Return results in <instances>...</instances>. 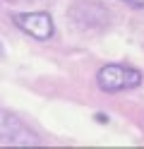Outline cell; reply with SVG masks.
Segmentation results:
<instances>
[{
    "label": "cell",
    "mask_w": 144,
    "mask_h": 149,
    "mask_svg": "<svg viewBox=\"0 0 144 149\" xmlns=\"http://www.w3.org/2000/svg\"><path fill=\"white\" fill-rule=\"evenodd\" d=\"M122 3L130 7H144V0H122Z\"/></svg>",
    "instance_id": "cell-3"
},
{
    "label": "cell",
    "mask_w": 144,
    "mask_h": 149,
    "mask_svg": "<svg viewBox=\"0 0 144 149\" xmlns=\"http://www.w3.org/2000/svg\"><path fill=\"white\" fill-rule=\"evenodd\" d=\"M96 82L106 94H115V91H127L142 84V74L139 70L130 68V65L120 63H108L96 72Z\"/></svg>",
    "instance_id": "cell-1"
},
{
    "label": "cell",
    "mask_w": 144,
    "mask_h": 149,
    "mask_svg": "<svg viewBox=\"0 0 144 149\" xmlns=\"http://www.w3.org/2000/svg\"><path fill=\"white\" fill-rule=\"evenodd\" d=\"M12 22L17 24V29H22L24 34H29L31 39H38V41L51 39L55 31L48 12H17L12 17Z\"/></svg>",
    "instance_id": "cell-2"
}]
</instances>
